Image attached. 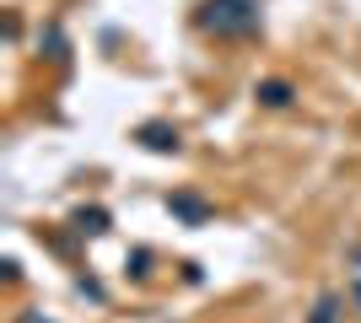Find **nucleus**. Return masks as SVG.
<instances>
[{
	"instance_id": "nucleus-2",
	"label": "nucleus",
	"mask_w": 361,
	"mask_h": 323,
	"mask_svg": "<svg viewBox=\"0 0 361 323\" xmlns=\"http://www.w3.org/2000/svg\"><path fill=\"white\" fill-rule=\"evenodd\" d=\"M135 140L146 146V151H157V156H173L183 146V135H178V124H162V119H146L135 129Z\"/></svg>"
},
{
	"instance_id": "nucleus-5",
	"label": "nucleus",
	"mask_w": 361,
	"mask_h": 323,
	"mask_svg": "<svg viewBox=\"0 0 361 323\" xmlns=\"http://www.w3.org/2000/svg\"><path fill=\"white\" fill-rule=\"evenodd\" d=\"M307 323H340V296L324 291V296L313 302V318H307Z\"/></svg>"
},
{
	"instance_id": "nucleus-6",
	"label": "nucleus",
	"mask_w": 361,
	"mask_h": 323,
	"mask_svg": "<svg viewBox=\"0 0 361 323\" xmlns=\"http://www.w3.org/2000/svg\"><path fill=\"white\" fill-rule=\"evenodd\" d=\"M75 232H108V210H75Z\"/></svg>"
},
{
	"instance_id": "nucleus-4",
	"label": "nucleus",
	"mask_w": 361,
	"mask_h": 323,
	"mask_svg": "<svg viewBox=\"0 0 361 323\" xmlns=\"http://www.w3.org/2000/svg\"><path fill=\"white\" fill-rule=\"evenodd\" d=\"M254 97L264 108H291V103H297V87H291V81H259Z\"/></svg>"
},
{
	"instance_id": "nucleus-3",
	"label": "nucleus",
	"mask_w": 361,
	"mask_h": 323,
	"mask_svg": "<svg viewBox=\"0 0 361 323\" xmlns=\"http://www.w3.org/2000/svg\"><path fill=\"white\" fill-rule=\"evenodd\" d=\"M167 210L178 215V221H189V227H205V221H211V205L200 200V194H167Z\"/></svg>"
},
{
	"instance_id": "nucleus-7",
	"label": "nucleus",
	"mask_w": 361,
	"mask_h": 323,
	"mask_svg": "<svg viewBox=\"0 0 361 323\" xmlns=\"http://www.w3.org/2000/svg\"><path fill=\"white\" fill-rule=\"evenodd\" d=\"M16 323H54V318H44V312H16Z\"/></svg>"
},
{
	"instance_id": "nucleus-8",
	"label": "nucleus",
	"mask_w": 361,
	"mask_h": 323,
	"mask_svg": "<svg viewBox=\"0 0 361 323\" xmlns=\"http://www.w3.org/2000/svg\"><path fill=\"white\" fill-rule=\"evenodd\" d=\"M356 302H361V286H356Z\"/></svg>"
},
{
	"instance_id": "nucleus-1",
	"label": "nucleus",
	"mask_w": 361,
	"mask_h": 323,
	"mask_svg": "<svg viewBox=\"0 0 361 323\" xmlns=\"http://www.w3.org/2000/svg\"><path fill=\"white\" fill-rule=\"evenodd\" d=\"M195 27L205 32V38H221V44L254 38L259 32V0H200Z\"/></svg>"
}]
</instances>
